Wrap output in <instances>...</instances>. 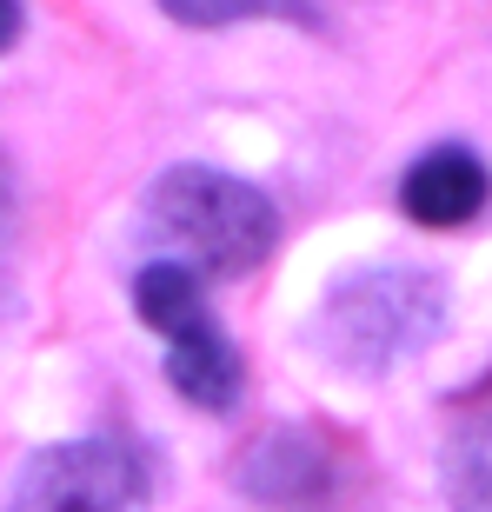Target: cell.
Listing matches in <instances>:
<instances>
[{
    "instance_id": "30bf717a",
    "label": "cell",
    "mask_w": 492,
    "mask_h": 512,
    "mask_svg": "<svg viewBox=\"0 0 492 512\" xmlns=\"http://www.w3.org/2000/svg\"><path fill=\"white\" fill-rule=\"evenodd\" d=\"M7 227H14V173L0 160V240H7Z\"/></svg>"
},
{
    "instance_id": "277c9868",
    "label": "cell",
    "mask_w": 492,
    "mask_h": 512,
    "mask_svg": "<svg viewBox=\"0 0 492 512\" xmlns=\"http://www.w3.org/2000/svg\"><path fill=\"white\" fill-rule=\"evenodd\" d=\"M439 326V286L419 273H386V280L346 286L340 293V340L346 353L360 346V360H393L413 353V340H426Z\"/></svg>"
},
{
    "instance_id": "5b68a950",
    "label": "cell",
    "mask_w": 492,
    "mask_h": 512,
    "mask_svg": "<svg viewBox=\"0 0 492 512\" xmlns=\"http://www.w3.org/2000/svg\"><path fill=\"white\" fill-rule=\"evenodd\" d=\"M492 193V173L473 147H433L419 153L406 180H399V200L413 213L419 227H466Z\"/></svg>"
},
{
    "instance_id": "9c48e42d",
    "label": "cell",
    "mask_w": 492,
    "mask_h": 512,
    "mask_svg": "<svg viewBox=\"0 0 492 512\" xmlns=\"http://www.w3.org/2000/svg\"><path fill=\"white\" fill-rule=\"evenodd\" d=\"M20 40V0H0V54Z\"/></svg>"
},
{
    "instance_id": "7a4b0ae2",
    "label": "cell",
    "mask_w": 492,
    "mask_h": 512,
    "mask_svg": "<svg viewBox=\"0 0 492 512\" xmlns=\"http://www.w3.org/2000/svg\"><path fill=\"white\" fill-rule=\"evenodd\" d=\"M133 306L140 320L167 340V380L180 399H193L200 413H227L240 399V353L220 333V320L207 313V293L193 280V266L153 260L133 280Z\"/></svg>"
},
{
    "instance_id": "ba28073f",
    "label": "cell",
    "mask_w": 492,
    "mask_h": 512,
    "mask_svg": "<svg viewBox=\"0 0 492 512\" xmlns=\"http://www.w3.org/2000/svg\"><path fill=\"white\" fill-rule=\"evenodd\" d=\"M180 27H227V20H313V0H160Z\"/></svg>"
},
{
    "instance_id": "52a82bcc",
    "label": "cell",
    "mask_w": 492,
    "mask_h": 512,
    "mask_svg": "<svg viewBox=\"0 0 492 512\" xmlns=\"http://www.w3.org/2000/svg\"><path fill=\"white\" fill-rule=\"evenodd\" d=\"M439 486H446V506L453 512H492V413L446 439Z\"/></svg>"
},
{
    "instance_id": "6da1fadb",
    "label": "cell",
    "mask_w": 492,
    "mask_h": 512,
    "mask_svg": "<svg viewBox=\"0 0 492 512\" xmlns=\"http://www.w3.org/2000/svg\"><path fill=\"white\" fill-rule=\"evenodd\" d=\"M153 233H167L173 247L200 260L207 273H253L280 240V213L260 187H246L233 173L213 167H173L153 180L147 200Z\"/></svg>"
},
{
    "instance_id": "8992f818",
    "label": "cell",
    "mask_w": 492,
    "mask_h": 512,
    "mask_svg": "<svg viewBox=\"0 0 492 512\" xmlns=\"http://www.w3.org/2000/svg\"><path fill=\"white\" fill-rule=\"evenodd\" d=\"M246 486L260 499H273V506H313L320 486H326V459L300 433H280V439H266V446H253Z\"/></svg>"
},
{
    "instance_id": "3957f363",
    "label": "cell",
    "mask_w": 492,
    "mask_h": 512,
    "mask_svg": "<svg viewBox=\"0 0 492 512\" xmlns=\"http://www.w3.org/2000/svg\"><path fill=\"white\" fill-rule=\"evenodd\" d=\"M147 466L120 439H67L20 466L7 512H140Z\"/></svg>"
}]
</instances>
